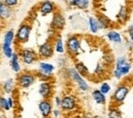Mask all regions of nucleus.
Returning <instances> with one entry per match:
<instances>
[{"label":"nucleus","mask_w":133,"mask_h":118,"mask_svg":"<svg viewBox=\"0 0 133 118\" xmlns=\"http://www.w3.org/2000/svg\"><path fill=\"white\" fill-rule=\"evenodd\" d=\"M65 74H66V78L69 81H71L74 84H76V86L78 88V90L80 92L86 93L90 90V86L88 82L86 81V78L83 77L74 67H66L65 70Z\"/></svg>","instance_id":"1"},{"label":"nucleus","mask_w":133,"mask_h":118,"mask_svg":"<svg viewBox=\"0 0 133 118\" xmlns=\"http://www.w3.org/2000/svg\"><path fill=\"white\" fill-rule=\"evenodd\" d=\"M130 91H131V88L127 83L123 82V83L118 84L111 97L112 104L115 106H119L123 104L126 100V98L128 97V95L130 94Z\"/></svg>","instance_id":"2"},{"label":"nucleus","mask_w":133,"mask_h":118,"mask_svg":"<svg viewBox=\"0 0 133 118\" xmlns=\"http://www.w3.org/2000/svg\"><path fill=\"white\" fill-rule=\"evenodd\" d=\"M81 37L77 34H72L69 35L68 38L66 40V53L75 58L77 57L80 53H81V50H82V47H81Z\"/></svg>","instance_id":"3"},{"label":"nucleus","mask_w":133,"mask_h":118,"mask_svg":"<svg viewBox=\"0 0 133 118\" xmlns=\"http://www.w3.org/2000/svg\"><path fill=\"white\" fill-rule=\"evenodd\" d=\"M37 74L36 72L30 71V70H24L21 73H18L17 75V88L23 89V90H27L29 88H31L35 83L37 82Z\"/></svg>","instance_id":"4"},{"label":"nucleus","mask_w":133,"mask_h":118,"mask_svg":"<svg viewBox=\"0 0 133 118\" xmlns=\"http://www.w3.org/2000/svg\"><path fill=\"white\" fill-rule=\"evenodd\" d=\"M32 34V25L29 21H23L16 31V44L24 45L29 42Z\"/></svg>","instance_id":"5"},{"label":"nucleus","mask_w":133,"mask_h":118,"mask_svg":"<svg viewBox=\"0 0 133 118\" xmlns=\"http://www.w3.org/2000/svg\"><path fill=\"white\" fill-rule=\"evenodd\" d=\"M18 53L21 56L22 63L26 66H31L38 61V53L33 48H21Z\"/></svg>","instance_id":"6"},{"label":"nucleus","mask_w":133,"mask_h":118,"mask_svg":"<svg viewBox=\"0 0 133 118\" xmlns=\"http://www.w3.org/2000/svg\"><path fill=\"white\" fill-rule=\"evenodd\" d=\"M37 53H38L39 58L42 59V60H47V59L52 58L54 56V53H55L54 47H53V43L50 40L43 42L42 44H40L38 46Z\"/></svg>","instance_id":"7"},{"label":"nucleus","mask_w":133,"mask_h":118,"mask_svg":"<svg viewBox=\"0 0 133 118\" xmlns=\"http://www.w3.org/2000/svg\"><path fill=\"white\" fill-rule=\"evenodd\" d=\"M77 108H78V99L76 96L71 94H66L63 96L62 106H61V109L63 112L71 113V112H74Z\"/></svg>","instance_id":"8"},{"label":"nucleus","mask_w":133,"mask_h":118,"mask_svg":"<svg viewBox=\"0 0 133 118\" xmlns=\"http://www.w3.org/2000/svg\"><path fill=\"white\" fill-rule=\"evenodd\" d=\"M66 27V17H64L61 10H56L53 14L50 21V28L54 32H62Z\"/></svg>","instance_id":"9"},{"label":"nucleus","mask_w":133,"mask_h":118,"mask_svg":"<svg viewBox=\"0 0 133 118\" xmlns=\"http://www.w3.org/2000/svg\"><path fill=\"white\" fill-rule=\"evenodd\" d=\"M37 10L41 14V17H47L49 14H53L57 10V8L54 2L46 0V1H41L38 3Z\"/></svg>","instance_id":"10"},{"label":"nucleus","mask_w":133,"mask_h":118,"mask_svg":"<svg viewBox=\"0 0 133 118\" xmlns=\"http://www.w3.org/2000/svg\"><path fill=\"white\" fill-rule=\"evenodd\" d=\"M53 92H54V86L52 82H41L38 86V93L42 97V99H48L50 100L53 98Z\"/></svg>","instance_id":"11"},{"label":"nucleus","mask_w":133,"mask_h":118,"mask_svg":"<svg viewBox=\"0 0 133 118\" xmlns=\"http://www.w3.org/2000/svg\"><path fill=\"white\" fill-rule=\"evenodd\" d=\"M55 65L52 64L51 62H48L46 60H41L37 63V71L36 73L39 74H44L47 76H54L53 72L55 71Z\"/></svg>","instance_id":"12"},{"label":"nucleus","mask_w":133,"mask_h":118,"mask_svg":"<svg viewBox=\"0 0 133 118\" xmlns=\"http://www.w3.org/2000/svg\"><path fill=\"white\" fill-rule=\"evenodd\" d=\"M38 109L42 118H50V116H52V111L54 108L51 100L42 99L38 103Z\"/></svg>","instance_id":"13"},{"label":"nucleus","mask_w":133,"mask_h":118,"mask_svg":"<svg viewBox=\"0 0 133 118\" xmlns=\"http://www.w3.org/2000/svg\"><path fill=\"white\" fill-rule=\"evenodd\" d=\"M105 38L109 42H111L112 44H116V45H122L124 43V39L122 34L117 31V30H109L108 33L105 34Z\"/></svg>","instance_id":"14"},{"label":"nucleus","mask_w":133,"mask_h":118,"mask_svg":"<svg viewBox=\"0 0 133 118\" xmlns=\"http://www.w3.org/2000/svg\"><path fill=\"white\" fill-rule=\"evenodd\" d=\"M16 43V31L14 29H8L4 32L2 38V45L12 47V44Z\"/></svg>","instance_id":"15"},{"label":"nucleus","mask_w":133,"mask_h":118,"mask_svg":"<svg viewBox=\"0 0 133 118\" xmlns=\"http://www.w3.org/2000/svg\"><path fill=\"white\" fill-rule=\"evenodd\" d=\"M53 47L56 54H65L66 51V41H64L62 35H56L54 37V42H53Z\"/></svg>","instance_id":"16"},{"label":"nucleus","mask_w":133,"mask_h":118,"mask_svg":"<svg viewBox=\"0 0 133 118\" xmlns=\"http://www.w3.org/2000/svg\"><path fill=\"white\" fill-rule=\"evenodd\" d=\"M17 85V81L12 77H8L2 82V92L6 95H11L15 92Z\"/></svg>","instance_id":"17"},{"label":"nucleus","mask_w":133,"mask_h":118,"mask_svg":"<svg viewBox=\"0 0 133 118\" xmlns=\"http://www.w3.org/2000/svg\"><path fill=\"white\" fill-rule=\"evenodd\" d=\"M66 3L69 6L75 7L80 10H88L91 5V2L89 0H71V1H66Z\"/></svg>","instance_id":"18"},{"label":"nucleus","mask_w":133,"mask_h":118,"mask_svg":"<svg viewBox=\"0 0 133 118\" xmlns=\"http://www.w3.org/2000/svg\"><path fill=\"white\" fill-rule=\"evenodd\" d=\"M21 56L19 53L15 51L11 59L9 60V64H10V68L15 73H21L22 72V64H21Z\"/></svg>","instance_id":"19"},{"label":"nucleus","mask_w":133,"mask_h":118,"mask_svg":"<svg viewBox=\"0 0 133 118\" xmlns=\"http://www.w3.org/2000/svg\"><path fill=\"white\" fill-rule=\"evenodd\" d=\"M117 19L122 25H124L128 21V19H129V7L126 4H123L120 6L119 11L117 13Z\"/></svg>","instance_id":"20"},{"label":"nucleus","mask_w":133,"mask_h":118,"mask_svg":"<svg viewBox=\"0 0 133 118\" xmlns=\"http://www.w3.org/2000/svg\"><path fill=\"white\" fill-rule=\"evenodd\" d=\"M87 25H88V30L92 35L98 34V32L100 31L99 25L97 21V17L94 15H89L88 19H87Z\"/></svg>","instance_id":"21"},{"label":"nucleus","mask_w":133,"mask_h":118,"mask_svg":"<svg viewBox=\"0 0 133 118\" xmlns=\"http://www.w3.org/2000/svg\"><path fill=\"white\" fill-rule=\"evenodd\" d=\"M91 98L93 102L97 105H105L107 104V96L103 95L98 89H93L91 91Z\"/></svg>","instance_id":"22"},{"label":"nucleus","mask_w":133,"mask_h":118,"mask_svg":"<svg viewBox=\"0 0 133 118\" xmlns=\"http://www.w3.org/2000/svg\"><path fill=\"white\" fill-rule=\"evenodd\" d=\"M12 15V9L10 7H8L7 5H5L4 1L0 2V18L1 20H8L9 18H11Z\"/></svg>","instance_id":"23"},{"label":"nucleus","mask_w":133,"mask_h":118,"mask_svg":"<svg viewBox=\"0 0 133 118\" xmlns=\"http://www.w3.org/2000/svg\"><path fill=\"white\" fill-rule=\"evenodd\" d=\"M74 68L83 76V77H87L90 76V71L87 67V65H85L82 61H76L74 63Z\"/></svg>","instance_id":"24"},{"label":"nucleus","mask_w":133,"mask_h":118,"mask_svg":"<svg viewBox=\"0 0 133 118\" xmlns=\"http://www.w3.org/2000/svg\"><path fill=\"white\" fill-rule=\"evenodd\" d=\"M96 17H97V21H98L100 30H108L112 26V20L107 17V15L100 13Z\"/></svg>","instance_id":"25"},{"label":"nucleus","mask_w":133,"mask_h":118,"mask_svg":"<svg viewBox=\"0 0 133 118\" xmlns=\"http://www.w3.org/2000/svg\"><path fill=\"white\" fill-rule=\"evenodd\" d=\"M107 118H124L123 117V112L120 110L118 106H111L109 107L107 111Z\"/></svg>","instance_id":"26"},{"label":"nucleus","mask_w":133,"mask_h":118,"mask_svg":"<svg viewBox=\"0 0 133 118\" xmlns=\"http://www.w3.org/2000/svg\"><path fill=\"white\" fill-rule=\"evenodd\" d=\"M127 62H128V58H127L125 55H121V56L117 57V59L115 60V64H114L115 67L114 68H116V69H121Z\"/></svg>","instance_id":"27"},{"label":"nucleus","mask_w":133,"mask_h":118,"mask_svg":"<svg viewBox=\"0 0 133 118\" xmlns=\"http://www.w3.org/2000/svg\"><path fill=\"white\" fill-rule=\"evenodd\" d=\"M98 90L103 94V95H109L112 92V85L109 84L108 82H101L98 86Z\"/></svg>","instance_id":"28"},{"label":"nucleus","mask_w":133,"mask_h":118,"mask_svg":"<svg viewBox=\"0 0 133 118\" xmlns=\"http://www.w3.org/2000/svg\"><path fill=\"white\" fill-rule=\"evenodd\" d=\"M1 50H2V54L3 56L6 58V59H11L14 53H15V50L12 49V47H9V46H1Z\"/></svg>","instance_id":"29"},{"label":"nucleus","mask_w":133,"mask_h":118,"mask_svg":"<svg viewBox=\"0 0 133 118\" xmlns=\"http://www.w3.org/2000/svg\"><path fill=\"white\" fill-rule=\"evenodd\" d=\"M94 74H95L96 76H98V77L103 76V75L105 74V65L102 64V63H100V62H98L97 65H96V67L94 68Z\"/></svg>","instance_id":"30"},{"label":"nucleus","mask_w":133,"mask_h":118,"mask_svg":"<svg viewBox=\"0 0 133 118\" xmlns=\"http://www.w3.org/2000/svg\"><path fill=\"white\" fill-rule=\"evenodd\" d=\"M0 107H1V110H2V111H5V112L11 110V108L9 107L7 98H5L4 96H1V97H0Z\"/></svg>","instance_id":"31"},{"label":"nucleus","mask_w":133,"mask_h":118,"mask_svg":"<svg viewBox=\"0 0 133 118\" xmlns=\"http://www.w3.org/2000/svg\"><path fill=\"white\" fill-rule=\"evenodd\" d=\"M119 70H121V72L123 73V75L124 76H127V75H129L130 74V72H131V70H132V63L130 62V61H128L123 67L121 68V69H119Z\"/></svg>","instance_id":"32"},{"label":"nucleus","mask_w":133,"mask_h":118,"mask_svg":"<svg viewBox=\"0 0 133 118\" xmlns=\"http://www.w3.org/2000/svg\"><path fill=\"white\" fill-rule=\"evenodd\" d=\"M112 75H113V77H114L116 81H122L123 77H124V75H123V73L121 72V70L116 69V68H114V70H113V72H112Z\"/></svg>","instance_id":"33"},{"label":"nucleus","mask_w":133,"mask_h":118,"mask_svg":"<svg viewBox=\"0 0 133 118\" xmlns=\"http://www.w3.org/2000/svg\"><path fill=\"white\" fill-rule=\"evenodd\" d=\"M52 99H53V104H54V106H55L56 108H61L63 97H61V96H54Z\"/></svg>","instance_id":"34"},{"label":"nucleus","mask_w":133,"mask_h":118,"mask_svg":"<svg viewBox=\"0 0 133 118\" xmlns=\"http://www.w3.org/2000/svg\"><path fill=\"white\" fill-rule=\"evenodd\" d=\"M62 115H63L62 109L54 107V109H53V111H52V118H59Z\"/></svg>","instance_id":"35"},{"label":"nucleus","mask_w":133,"mask_h":118,"mask_svg":"<svg viewBox=\"0 0 133 118\" xmlns=\"http://www.w3.org/2000/svg\"><path fill=\"white\" fill-rule=\"evenodd\" d=\"M4 3H5V5H7L8 7H10L12 9L18 4V1L17 0H4Z\"/></svg>","instance_id":"36"},{"label":"nucleus","mask_w":133,"mask_h":118,"mask_svg":"<svg viewBox=\"0 0 133 118\" xmlns=\"http://www.w3.org/2000/svg\"><path fill=\"white\" fill-rule=\"evenodd\" d=\"M126 33L128 35V38L130 41L133 42V25H129L126 29Z\"/></svg>","instance_id":"37"},{"label":"nucleus","mask_w":133,"mask_h":118,"mask_svg":"<svg viewBox=\"0 0 133 118\" xmlns=\"http://www.w3.org/2000/svg\"><path fill=\"white\" fill-rule=\"evenodd\" d=\"M7 100H8L9 107H10L11 109H14V108L16 107V101H15V98H14V97H11V96H9V97H7Z\"/></svg>","instance_id":"38"},{"label":"nucleus","mask_w":133,"mask_h":118,"mask_svg":"<svg viewBox=\"0 0 133 118\" xmlns=\"http://www.w3.org/2000/svg\"><path fill=\"white\" fill-rule=\"evenodd\" d=\"M125 45H126V47H127V48H129L130 50L133 48V42L132 41H130V40H127V41L125 42Z\"/></svg>","instance_id":"39"},{"label":"nucleus","mask_w":133,"mask_h":118,"mask_svg":"<svg viewBox=\"0 0 133 118\" xmlns=\"http://www.w3.org/2000/svg\"><path fill=\"white\" fill-rule=\"evenodd\" d=\"M0 118H6V116H5L4 114H1V115H0Z\"/></svg>","instance_id":"40"},{"label":"nucleus","mask_w":133,"mask_h":118,"mask_svg":"<svg viewBox=\"0 0 133 118\" xmlns=\"http://www.w3.org/2000/svg\"><path fill=\"white\" fill-rule=\"evenodd\" d=\"M15 118H22L21 116H17V117H15Z\"/></svg>","instance_id":"41"},{"label":"nucleus","mask_w":133,"mask_h":118,"mask_svg":"<svg viewBox=\"0 0 133 118\" xmlns=\"http://www.w3.org/2000/svg\"><path fill=\"white\" fill-rule=\"evenodd\" d=\"M132 99H133V98H132Z\"/></svg>","instance_id":"42"}]
</instances>
